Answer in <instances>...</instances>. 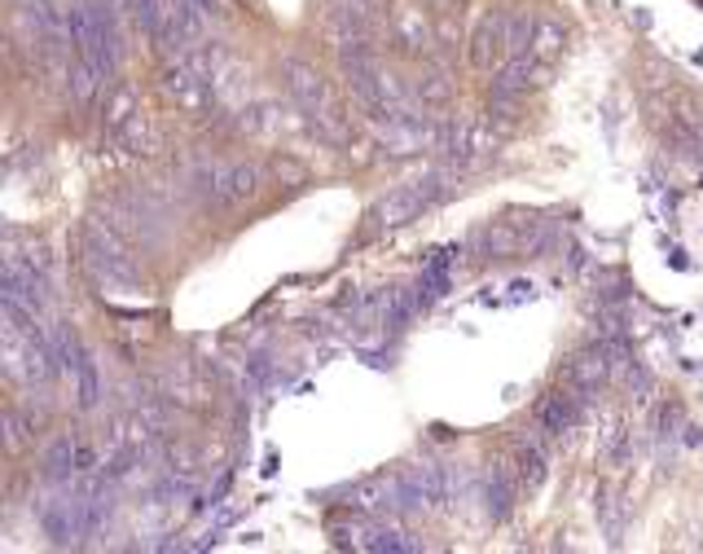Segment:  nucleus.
<instances>
[{
    "label": "nucleus",
    "mask_w": 703,
    "mask_h": 554,
    "mask_svg": "<svg viewBox=\"0 0 703 554\" xmlns=\"http://www.w3.org/2000/svg\"><path fill=\"white\" fill-rule=\"evenodd\" d=\"M66 31L75 40V53L97 66L101 75H110L119 66V26H115V4L110 0H71L66 9Z\"/></svg>",
    "instance_id": "obj_1"
},
{
    "label": "nucleus",
    "mask_w": 703,
    "mask_h": 554,
    "mask_svg": "<svg viewBox=\"0 0 703 554\" xmlns=\"http://www.w3.org/2000/svg\"><path fill=\"white\" fill-rule=\"evenodd\" d=\"M163 93H167L181 110H190V115L207 110V101H212V75H207V66H203V57H176V62L163 70Z\"/></svg>",
    "instance_id": "obj_2"
},
{
    "label": "nucleus",
    "mask_w": 703,
    "mask_h": 554,
    "mask_svg": "<svg viewBox=\"0 0 703 554\" xmlns=\"http://www.w3.org/2000/svg\"><path fill=\"white\" fill-rule=\"evenodd\" d=\"M194 181L216 203H242V198H251L260 189V172L251 163H203L194 172Z\"/></svg>",
    "instance_id": "obj_3"
},
{
    "label": "nucleus",
    "mask_w": 703,
    "mask_h": 554,
    "mask_svg": "<svg viewBox=\"0 0 703 554\" xmlns=\"http://www.w3.org/2000/svg\"><path fill=\"white\" fill-rule=\"evenodd\" d=\"M444 194V176L440 172H431V176H422V181H409L404 189H396V194H387L378 207H374V220L382 225V229H391V225H404V220H413L431 198H440Z\"/></svg>",
    "instance_id": "obj_4"
},
{
    "label": "nucleus",
    "mask_w": 703,
    "mask_h": 554,
    "mask_svg": "<svg viewBox=\"0 0 703 554\" xmlns=\"http://www.w3.org/2000/svg\"><path fill=\"white\" fill-rule=\"evenodd\" d=\"M282 79H286V88H291V97L309 110V115H317V119H335V106H331V88H326V79H322V70L317 66H309V62H300V57H286L282 62Z\"/></svg>",
    "instance_id": "obj_5"
},
{
    "label": "nucleus",
    "mask_w": 703,
    "mask_h": 554,
    "mask_svg": "<svg viewBox=\"0 0 703 554\" xmlns=\"http://www.w3.org/2000/svg\"><path fill=\"white\" fill-rule=\"evenodd\" d=\"M212 0H172L167 4V18H163V26H159V35L163 40H172V44H194V40H203V31L212 26Z\"/></svg>",
    "instance_id": "obj_6"
},
{
    "label": "nucleus",
    "mask_w": 703,
    "mask_h": 554,
    "mask_svg": "<svg viewBox=\"0 0 703 554\" xmlns=\"http://www.w3.org/2000/svg\"><path fill=\"white\" fill-rule=\"evenodd\" d=\"M510 13H488L484 22H479V31H475V40H471V62L479 66V70H488V66H497L506 53H510Z\"/></svg>",
    "instance_id": "obj_7"
},
{
    "label": "nucleus",
    "mask_w": 703,
    "mask_h": 554,
    "mask_svg": "<svg viewBox=\"0 0 703 554\" xmlns=\"http://www.w3.org/2000/svg\"><path fill=\"white\" fill-rule=\"evenodd\" d=\"M93 467H97V449L84 445L79 436H62L44 454V476L48 480H66L71 471H93Z\"/></svg>",
    "instance_id": "obj_8"
},
{
    "label": "nucleus",
    "mask_w": 703,
    "mask_h": 554,
    "mask_svg": "<svg viewBox=\"0 0 703 554\" xmlns=\"http://www.w3.org/2000/svg\"><path fill=\"white\" fill-rule=\"evenodd\" d=\"M431 137H435V132H431L418 115H391L387 128H382V145H387L391 154H418Z\"/></svg>",
    "instance_id": "obj_9"
},
{
    "label": "nucleus",
    "mask_w": 703,
    "mask_h": 554,
    "mask_svg": "<svg viewBox=\"0 0 703 554\" xmlns=\"http://www.w3.org/2000/svg\"><path fill=\"white\" fill-rule=\"evenodd\" d=\"M567 379H572L581 392H598V388L612 379V348H590V352H581V357L567 366Z\"/></svg>",
    "instance_id": "obj_10"
},
{
    "label": "nucleus",
    "mask_w": 703,
    "mask_h": 554,
    "mask_svg": "<svg viewBox=\"0 0 703 554\" xmlns=\"http://www.w3.org/2000/svg\"><path fill=\"white\" fill-rule=\"evenodd\" d=\"M576 419H581V401H576L572 392L545 397V405H541V427H545L550 436H567V432L576 427Z\"/></svg>",
    "instance_id": "obj_11"
},
{
    "label": "nucleus",
    "mask_w": 703,
    "mask_h": 554,
    "mask_svg": "<svg viewBox=\"0 0 703 554\" xmlns=\"http://www.w3.org/2000/svg\"><path fill=\"white\" fill-rule=\"evenodd\" d=\"M391 44L400 48V53H418L422 44H426V18H422V9H396V18H391Z\"/></svg>",
    "instance_id": "obj_12"
},
{
    "label": "nucleus",
    "mask_w": 703,
    "mask_h": 554,
    "mask_svg": "<svg viewBox=\"0 0 703 554\" xmlns=\"http://www.w3.org/2000/svg\"><path fill=\"white\" fill-rule=\"evenodd\" d=\"M563 48V26L559 22H532L528 26V53L532 57H554Z\"/></svg>",
    "instance_id": "obj_13"
},
{
    "label": "nucleus",
    "mask_w": 703,
    "mask_h": 554,
    "mask_svg": "<svg viewBox=\"0 0 703 554\" xmlns=\"http://www.w3.org/2000/svg\"><path fill=\"white\" fill-rule=\"evenodd\" d=\"M75 379V401L84 405V410H93L97 405V397H101V383H97V366H93V357L71 374Z\"/></svg>",
    "instance_id": "obj_14"
},
{
    "label": "nucleus",
    "mask_w": 703,
    "mask_h": 554,
    "mask_svg": "<svg viewBox=\"0 0 703 554\" xmlns=\"http://www.w3.org/2000/svg\"><path fill=\"white\" fill-rule=\"evenodd\" d=\"M510 498H515L510 476H506V471H493V480H488V511H493V520H506V515H510Z\"/></svg>",
    "instance_id": "obj_15"
},
{
    "label": "nucleus",
    "mask_w": 703,
    "mask_h": 554,
    "mask_svg": "<svg viewBox=\"0 0 703 554\" xmlns=\"http://www.w3.org/2000/svg\"><path fill=\"white\" fill-rule=\"evenodd\" d=\"M519 480H523L528 489H537V485L545 480V454H541L537 445H528V449L519 454Z\"/></svg>",
    "instance_id": "obj_16"
},
{
    "label": "nucleus",
    "mask_w": 703,
    "mask_h": 554,
    "mask_svg": "<svg viewBox=\"0 0 703 554\" xmlns=\"http://www.w3.org/2000/svg\"><path fill=\"white\" fill-rule=\"evenodd\" d=\"M448 93H453V84L444 79V70H426L422 84H418V97H422V101H444Z\"/></svg>",
    "instance_id": "obj_17"
}]
</instances>
